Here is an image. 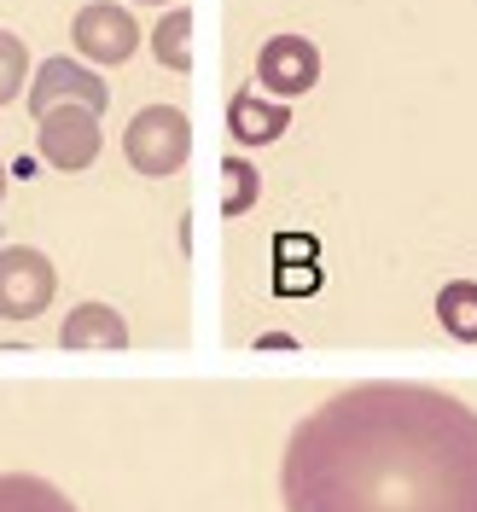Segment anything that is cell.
I'll list each match as a JSON object with an SVG mask.
<instances>
[{"label": "cell", "mask_w": 477, "mask_h": 512, "mask_svg": "<svg viewBox=\"0 0 477 512\" xmlns=\"http://www.w3.org/2000/svg\"><path fill=\"white\" fill-rule=\"evenodd\" d=\"M256 192H262L256 163L227 158V163H222V210H227V216H245V210H256Z\"/></svg>", "instance_id": "obj_14"}, {"label": "cell", "mask_w": 477, "mask_h": 512, "mask_svg": "<svg viewBox=\"0 0 477 512\" xmlns=\"http://www.w3.org/2000/svg\"><path fill=\"white\" fill-rule=\"evenodd\" d=\"M152 53L163 59V70H192V12L187 6H175V12H163L158 30H152Z\"/></svg>", "instance_id": "obj_12"}, {"label": "cell", "mask_w": 477, "mask_h": 512, "mask_svg": "<svg viewBox=\"0 0 477 512\" xmlns=\"http://www.w3.org/2000/svg\"><path fill=\"white\" fill-rule=\"evenodd\" d=\"M291 128V111L280 99H256V94H239L227 105V134L239 140V146H268V140H280Z\"/></svg>", "instance_id": "obj_9"}, {"label": "cell", "mask_w": 477, "mask_h": 512, "mask_svg": "<svg viewBox=\"0 0 477 512\" xmlns=\"http://www.w3.org/2000/svg\"><path fill=\"white\" fill-rule=\"evenodd\" d=\"M59 291L53 262L30 245H6L0 251V320H35Z\"/></svg>", "instance_id": "obj_4"}, {"label": "cell", "mask_w": 477, "mask_h": 512, "mask_svg": "<svg viewBox=\"0 0 477 512\" xmlns=\"http://www.w3.org/2000/svg\"><path fill=\"white\" fill-rule=\"evenodd\" d=\"M0 512H76L70 495L30 472H0Z\"/></svg>", "instance_id": "obj_10"}, {"label": "cell", "mask_w": 477, "mask_h": 512, "mask_svg": "<svg viewBox=\"0 0 477 512\" xmlns=\"http://www.w3.org/2000/svg\"><path fill=\"white\" fill-rule=\"evenodd\" d=\"M256 350H297V338H280V332H262V338H256Z\"/></svg>", "instance_id": "obj_17"}, {"label": "cell", "mask_w": 477, "mask_h": 512, "mask_svg": "<svg viewBox=\"0 0 477 512\" xmlns=\"http://www.w3.org/2000/svg\"><path fill=\"white\" fill-rule=\"evenodd\" d=\"M274 291L280 297H309V291H320V262H274Z\"/></svg>", "instance_id": "obj_15"}, {"label": "cell", "mask_w": 477, "mask_h": 512, "mask_svg": "<svg viewBox=\"0 0 477 512\" xmlns=\"http://www.w3.org/2000/svg\"><path fill=\"white\" fill-rule=\"evenodd\" d=\"M123 152H128V163H134L140 175H152V181L175 175V169L192 158L187 111H181V105H146V111L123 128Z\"/></svg>", "instance_id": "obj_2"}, {"label": "cell", "mask_w": 477, "mask_h": 512, "mask_svg": "<svg viewBox=\"0 0 477 512\" xmlns=\"http://www.w3.org/2000/svg\"><path fill=\"white\" fill-rule=\"evenodd\" d=\"M59 350L117 355V350H128V326H123V315H117L111 303H76V309L64 315V326H59Z\"/></svg>", "instance_id": "obj_8"}, {"label": "cell", "mask_w": 477, "mask_h": 512, "mask_svg": "<svg viewBox=\"0 0 477 512\" xmlns=\"http://www.w3.org/2000/svg\"><path fill=\"white\" fill-rule=\"evenodd\" d=\"M286 512H477V414L431 384L326 396L280 460Z\"/></svg>", "instance_id": "obj_1"}, {"label": "cell", "mask_w": 477, "mask_h": 512, "mask_svg": "<svg viewBox=\"0 0 477 512\" xmlns=\"http://www.w3.org/2000/svg\"><path fill=\"white\" fill-rule=\"evenodd\" d=\"M0 198H6V169H0Z\"/></svg>", "instance_id": "obj_18"}, {"label": "cell", "mask_w": 477, "mask_h": 512, "mask_svg": "<svg viewBox=\"0 0 477 512\" xmlns=\"http://www.w3.org/2000/svg\"><path fill=\"white\" fill-rule=\"evenodd\" d=\"M35 64H30V47L18 41L12 30H0V105H12V99L30 88Z\"/></svg>", "instance_id": "obj_13"}, {"label": "cell", "mask_w": 477, "mask_h": 512, "mask_svg": "<svg viewBox=\"0 0 477 512\" xmlns=\"http://www.w3.org/2000/svg\"><path fill=\"white\" fill-rule=\"evenodd\" d=\"M146 6H163V0H146Z\"/></svg>", "instance_id": "obj_19"}, {"label": "cell", "mask_w": 477, "mask_h": 512, "mask_svg": "<svg viewBox=\"0 0 477 512\" xmlns=\"http://www.w3.org/2000/svg\"><path fill=\"white\" fill-rule=\"evenodd\" d=\"M53 105H94L99 117H105L111 88H105V76H99V70H88V64H76V59H47V64L30 76V117H47Z\"/></svg>", "instance_id": "obj_6"}, {"label": "cell", "mask_w": 477, "mask_h": 512, "mask_svg": "<svg viewBox=\"0 0 477 512\" xmlns=\"http://www.w3.org/2000/svg\"><path fill=\"white\" fill-rule=\"evenodd\" d=\"M256 82L280 99V105H286V99H297V94H309V88L320 82L315 41H303V35H274V41L256 53Z\"/></svg>", "instance_id": "obj_7"}, {"label": "cell", "mask_w": 477, "mask_h": 512, "mask_svg": "<svg viewBox=\"0 0 477 512\" xmlns=\"http://www.w3.org/2000/svg\"><path fill=\"white\" fill-rule=\"evenodd\" d=\"M35 146H41V158L64 169V175H76V169H88L99 158V146H105V134H99V111L94 105H53L47 117H35Z\"/></svg>", "instance_id": "obj_3"}, {"label": "cell", "mask_w": 477, "mask_h": 512, "mask_svg": "<svg viewBox=\"0 0 477 512\" xmlns=\"http://www.w3.org/2000/svg\"><path fill=\"white\" fill-rule=\"evenodd\" d=\"M320 245L309 239V233H280L274 239V262H315Z\"/></svg>", "instance_id": "obj_16"}, {"label": "cell", "mask_w": 477, "mask_h": 512, "mask_svg": "<svg viewBox=\"0 0 477 512\" xmlns=\"http://www.w3.org/2000/svg\"><path fill=\"white\" fill-rule=\"evenodd\" d=\"M437 320H443L448 338L477 344V286L472 280H448V286L437 291Z\"/></svg>", "instance_id": "obj_11"}, {"label": "cell", "mask_w": 477, "mask_h": 512, "mask_svg": "<svg viewBox=\"0 0 477 512\" xmlns=\"http://www.w3.org/2000/svg\"><path fill=\"white\" fill-rule=\"evenodd\" d=\"M70 35H76V53L88 64H128L134 47H140V24L128 18V6H111V0L82 6Z\"/></svg>", "instance_id": "obj_5"}]
</instances>
